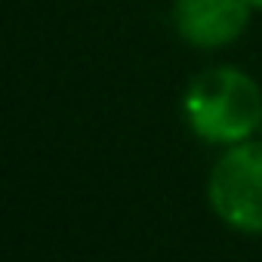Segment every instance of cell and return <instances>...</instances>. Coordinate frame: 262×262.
Returning <instances> with one entry per match:
<instances>
[{"mask_svg": "<svg viewBox=\"0 0 262 262\" xmlns=\"http://www.w3.org/2000/svg\"><path fill=\"white\" fill-rule=\"evenodd\" d=\"M182 111L198 139L237 145L262 126V90L241 68H207L188 83Z\"/></svg>", "mask_w": 262, "mask_h": 262, "instance_id": "cell-1", "label": "cell"}, {"mask_svg": "<svg viewBox=\"0 0 262 262\" xmlns=\"http://www.w3.org/2000/svg\"><path fill=\"white\" fill-rule=\"evenodd\" d=\"M207 198L228 228L262 234V142L228 145L210 173Z\"/></svg>", "mask_w": 262, "mask_h": 262, "instance_id": "cell-2", "label": "cell"}, {"mask_svg": "<svg viewBox=\"0 0 262 262\" xmlns=\"http://www.w3.org/2000/svg\"><path fill=\"white\" fill-rule=\"evenodd\" d=\"M173 22L188 47L219 50L244 34L250 0H176Z\"/></svg>", "mask_w": 262, "mask_h": 262, "instance_id": "cell-3", "label": "cell"}, {"mask_svg": "<svg viewBox=\"0 0 262 262\" xmlns=\"http://www.w3.org/2000/svg\"><path fill=\"white\" fill-rule=\"evenodd\" d=\"M250 7L253 10H262V0H250Z\"/></svg>", "mask_w": 262, "mask_h": 262, "instance_id": "cell-4", "label": "cell"}]
</instances>
